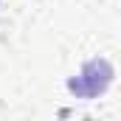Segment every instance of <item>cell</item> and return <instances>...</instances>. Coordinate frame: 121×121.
Returning a JSON list of instances; mask_svg holds the SVG:
<instances>
[{
  "label": "cell",
  "instance_id": "cell-1",
  "mask_svg": "<svg viewBox=\"0 0 121 121\" xmlns=\"http://www.w3.org/2000/svg\"><path fill=\"white\" fill-rule=\"evenodd\" d=\"M113 82V65L107 59H90L82 65L79 76L68 79V90L76 99H96L110 87Z\"/></svg>",
  "mask_w": 121,
  "mask_h": 121
}]
</instances>
